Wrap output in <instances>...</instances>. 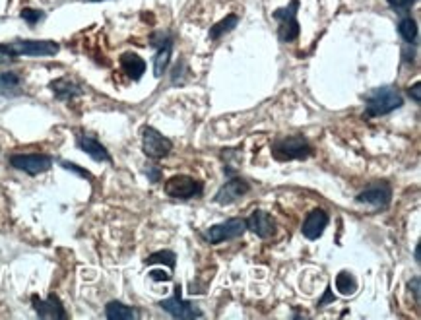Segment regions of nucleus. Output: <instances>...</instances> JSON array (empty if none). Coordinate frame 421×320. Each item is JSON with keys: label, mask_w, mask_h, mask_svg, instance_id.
Returning a JSON list of instances; mask_svg holds the SVG:
<instances>
[{"label": "nucleus", "mask_w": 421, "mask_h": 320, "mask_svg": "<svg viewBox=\"0 0 421 320\" xmlns=\"http://www.w3.org/2000/svg\"><path fill=\"white\" fill-rule=\"evenodd\" d=\"M31 303H33V309H35L39 319H66V310H64L62 303L55 293H51L45 301L39 299L37 295H33Z\"/></svg>", "instance_id": "9b49d317"}, {"label": "nucleus", "mask_w": 421, "mask_h": 320, "mask_svg": "<svg viewBox=\"0 0 421 320\" xmlns=\"http://www.w3.org/2000/svg\"><path fill=\"white\" fill-rule=\"evenodd\" d=\"M159 307L175 319H202V310H198L192 303H188L181 297V285H177L173 297L161 301Z\"/></svg>", "instance_id": "1a4fd4ad"}, {"label": "nucleus", "mask_w": 421, "mask_h": 320, "mask_svg": "<svg viewBox=\"0 0 421 320\" xmlns=\"http://www.w3.org/2000/svg\"><path fill=\"white\" fill-rule=\"evenodd\" d=\"M388 4H391L392 8H396V10H408L411 8L418 0H386Z\"/></svg>", "instance_id": "a878e982"}, {"label": "nucleus", "mask_w": 421, "mask_h": 320, "mask_svg": "<svg viewBox=\"0 0 421 320\" xmlns=\"http://www.w3.org/2000/svg\"><path fill=\"white\" fill-rule=\"evenodd\" d=\"M420 87H421L420 82H418V84H413V87H410V96L413 97V101H415V103H420V101H421Z\"/></svg>", "instance_id": "c85d7f7f"}, {"label": "nucleus", "mask_w": 421, "mask_h": 320, "mask_svg": "<svg viewBox=\"0 0 421 320\" xmlns=\"http://www.w3.org/2000/svg\"><path fill=\"white\" fill-rule=\"evenodd\" d=\"M165 194L177 200H188L202 194V184L188 175H175L165 183Z\"/></svg>", "instance_id": "0eeeda50"}, {"label": "nucleus", "mask_w": 421, "mask_h": 320, "mask_svg": "<svg viewBox=\"0 0 421 320\" xmlns=\"http://www.w3.org/2000/svg\"><path fill=\"white\" fill-rule=\"evenodd\" d=\"M249 188H251V186H249L245 179H231V181H227V183L217 190L214 200H216L217 204H222V206L233 204L237 198H241L243 194L249 193Z\"/></svg>", "instance_id": "ddd939ff"}, {"label": "nucleus", "mask_w": 421, "mask_h": 320, "mask_svg": "<svg viewBox=\"0 0 421 320\" xmlns=\"http://www.w3.org/2000/svg\"><path fill=\"white\" fill-rule=\"evenodd\" d=\"M91 2H101V0H91Z\"/></svg>", "instance_id": "473e14b6"}, {"label": "nucleus", "mask_w": 421, "mask_h": 320, "mask_svg": "<svg viewBox=\"0 0 421 320\" xmlns=\"http://www.w3.org/2000/svg\"><path fill=\"white\" fill-rule=\"evenodd\" d=\"M398 33L402 35V39L406 41V43H415V39H418V24L413 21L411 18H402L400 24H398Z\"/></svg>", "instance_id": "412c9836"}, {"label": "nucleus", "mask_w": 421, "mask_h": 320, "mask_svg": "<svg viewBox=\"0 0 421 320\" xmlns=\"http://www.w3.org/2000/svg\"><path fill=\"white\" fill-rule=\"evenodd\" d=\"M10 165L18 171L28 175H41L53 167V159L45 154H14L10 157Z\"/></svg>", "instance_id": "6e6552de"}, {"label": "nucleus", "mask_w": 421, "mask_h": 320, "mask_svg": "<svg viewBox=\"0 0 421 320\" xmlns=\"http://www.w3.org/2000/svg\"><path fill=\"white\" fill-rule=\"evenodd\" d=\"M21 18L26 19L30 26H35L39 19H43V12L41 10H31V8H24L21 10Z\"/></svg>", "instance_id": "393cba45"}, {"label": "nucleus", "mask_w": 421, "mask_h": 320, "mask_svg": "<svg viewBox=\"0 0 421 320\" xmlns=\"http://www.w3.org/2000/svg\"><path fill=\"white\" fill-rule=\"evenodd\" d=\"M150 276H152V280H156V281H169V280H171V276H169V274H165V272H152Z\"/></svg>", "instance_id": "c756f323"}, {"label": "nucleus", "mask_w": 421, "mask_h": 320, "mask_svg": "<svg viewBox=\"0 0 421 320\" xmlns=\"http://www.w3.org/2000/svg\"><path fill=\"white\" fill-rule=\"evenodd\" d=\"M415 260L420 262V247H415Z\"/></svg>", "instance_id": "2f4dec72"}, {"label": "nucleus", "mask_w": 421, "mask_h": 320, "mask_svg": "<svg viewBox=\"0 0 421 320\" xmlns=\"http://www.w3.org/2000/svg\"><path fill=\"white\" fill-rule=\"evenodd\" d=\"M391 198H392V190L386 183L373 184V186H369L367 190H363V193L357 194V202L373 206L375 210L386 208L388 202H391Z\"/></svg>", "instance_id": "9d476101"}, {"label": "nucleus", "mask_w": 421, "mask_h": 320, "mask_svg": "<svg viewBox=\"0 0 421 320\" xmlns=\"http://www.w3.org/2000/svg\"><path fill=\"white\" fill-rule=\"evenodd\" d=\"M62 167H64V169H69V171H74V173L80 175V177H84V179H91V175H89L86 169H80L78 165L70 163V161H62Z\"/></svg>", "instance_id": "bb28decb"}, {"label": "nucleus", "mask_w": 421, "mask_h": 320, "mask_svg": "<svg viewBox=\"0 0 421 320\" xmlns=\"http://www.w3.org/2000/svg\"><path fill=\"white\" fill-rule=\"evenodd\" d=\"M326 225H328V213L321 210V208H314L313 212L307 215L301 231H303V235L309 241H314V239H319L323 235Z\"/></svg>", "instance_id": "4468645a"}, {"label": "nucleus", "mask_w": 421, "mask_h": 320, "mask_svg": "<svg viewBox=\"0 0 421 320\" xmlns=\"http://www.w3.org/2000/svg\"><path fill=\"white\" fill-rule=\"evenodd\" d=\"M20 84H21L20 76L14 74V72H4V74H0V94H2V96H14V94H18Z\"/></svg>", "instance_id": "6ab92c4d"}, {"label": "nucleus", "mask_w": 421, "mask_h": 320, "mask_svg": "<svg viewBox=\"0 0 421 320\" xmlns=\"http://www.w3.org/2000/svg\"><path fill=\"white\" fill-rule=\"evenodd\" d=\"M146 175L152 183H159V179H161V171H159V167H156V165H147Z\"/></svg>", "instance_id": "cd10ccee"}, {"label": "nucleus", "mask_w": 421, "mask_h": 320, "mask_svg": "<svg viewBox=\"0 0 421 320\" xmlns=\"http://www.w3.org/2000/svg\"><path fill=\"white\" fill-rule=\"evenodd\" d=\"M142 150L152 159H163V157L171 154L173 142L161 132H157L156 128L144 126V130H142Z\"/></svg>", "instance_id": "20e7f679"}, {"label": "nucleus", "mask_w": 421, "mask_h": 320, "mask_svg": "<svg viewBox=\"0 0 421 320\" xmlns=\"http://www.w3.org/2000/svg\"><path fill=\"white\" fill-rule=\"evenodd\" d=\"M169 58H171V43H167L165 47L159 48V53L154 58V72H156L157 78L163 76V72L169 66Z\"/></svg>", "instance_id": "4be33fe9"}, {"label": "nucleus", "mask_w": 421, "mask_h": 320, "mask_svg": "<svg viewBox=\"0 0 421 320\" xmlns=\"http://www.w3.org/2000/svg\"><path fill=\"white\" fill-rule=\"evenodd\" d=\"M49 87L53 89V94L59 97L60 101H70V99H74V97L82 96V87H80L76 82L69 80V78L53 80Z\"/></svg>", "instance_id": "dca6fc26"}, {"label": "nucleus", "mask_w": 421, "mask_h": 320, "mask_svg": "<svg viewBox=\"0 0 421 320\" xmlns=\"http://www.w3.org/2000/svg\"><path fill=\"white\" fill-rule=\"evenodd\" d=\"M105 317L109 320H130L136 319V312L132 310V307H128L120 301H111L105 307Z\"/></svg>", "instance_id": "a211bd4d"}, {"label": "nucleus", "mask_w": 421, "mask_h": 320, "mask_svg": "<svg viewBox=\"0 0 421 320\" xmlns=\"http://www.w3.org/2000/svg\"><path fill=\"white\" fill-rule=\"evenodd\" d=\"M297 8H299V0H292L289 6L274 12V18L280 21V41L282 43H289V41H295V39L299 37Z\"/></svg>", "instance_id": "39448f33"}, {"label": "nucleus", "mask_w": 421, "mask_h": 320, "mask_svg": "<svg viewBox=\"0 0 421 320\" xmlns=\"http://www.w3.org/2000/svg\"><path fill=\"white\" fill-rule=\"evenodd\" d=\"M332 301H334L332 290H330V287H328V290H326V293H324V299H323V301H319V307H324V305H326V303H332Z\"/></svg>", "instance_id": "7c9ffc66"}, {"label": "nucleus", "mask_w": 421, "mask_h": 320, "mask_svg": "<svg viewBox=\"0 0 421 320\" xmlns=\"http://www.w3.org/2000/svg\"><path fill=\"white\" fill-rule=\"evenodd\" d=\"M404 99H402L400 91L394 89L392 86L377 87L367 96V103H365V115L367 116H381L388 115L392 111L400 109Z\"/></svg>", "instance_id": "f03ea898"}, {"label": "nucleus", "mask_w": 421, "mask_h": 320, "mask_svg": "<svg viewBox=\"0 0 421 320\" xmlns=\"http://www.w3.org/2000/svg\"><path fill=\"white\" fill-rule=\"evenodd\" d=\"M120 66L125 70V74L132 80H140L142 74L146 72V62L144 58H140L136 53H125L120 57Z\"/></svg>", "instance_id": "f3484780"}, {"label": "nucleus", "mask_w": 421, "mask_h": 320, "mask_svg": "<svg viewBox=\"0 0 421 320\" xmlns=\"http://www.w3.org/2000/svg\"><path fill=\"white\" fill-rule=\"evenodd\" d=\"M59 43L55 41L18 39L6 45H0V60H12L16 57H53L59 53Z\"/></svg>", "instance_id": "f257e3e1"}, {"label": "nucleus", "mask_w": 421, "mask_h": 320, "mask_svg": "<svg viewBox=\"0 0 421 320\" xmlns=\"http://www.w3.org/2000/svg\"><path fill=\"white\" fill-rule=\"evenodd\" d=\"M245 223L247 229H251L260 239H268L276 233V222L272 220V215L262 212V210H256V212L251 213L245 220Z\"/></svg>", "instance_id": "f8f14e48"}, {"label": "nucleus", "mask_w": 421, "mask_h": 320, "mask_svg": "<svg viewBox=\"0 0 421 320\" xmlns=\"http://www.w3.org/2000/svg\"><path fill=\"white\" fill-rule=\"evenodd\" d=\"M76 144H78L80 150H82V152H86L91 159L111 163V155H109V152L105 150V145L101 144V142H98L93 136L78 134V138H76Z\"/></svg>", "instance_id": "2eb2a0df"}, {"label": "nucleus", "mask_w": 421, "mask_h": 320, "mask_svg": "<svg viewBox=\"0 0 421 320\" xmlns=\"http://www.w3.org/2000/svg\"><path fill=\"white\" fill-rule=\"evenodd\" d=\"M336 290L340 291L342 295H353L355 290H357V283H355V278H353L350 272H340L336 276Z\"/></svg>", "instance_id": "aec40b11"}, {"label": "nucleus", "mask_w": 421, "mask_h": 320, "mask_svg": "<svg viewBox=\"0 0 421 320\" xmlns=\"http://www.w3.org/2000/svg\"><path fill=\"white\" fill-rule=\"evenodd\" d=\"M311 154H313V148L303 136H282V138H276L272 144V155L278 161L307 159Z\"/></svg>", "instance_id": "7ed1b4c3"}, {"label": "nucleus", "mask_w": 421, "mask_h": 320, "mask_svg": "<svg viewBox=\"0 0 421 320\" xmlns=\"http://www.w3.org/2000/svg\"><path fill=\"white\" fill-rule=\"evenodd\" d=\"M237 21H239V18H237L235 14H231V16H227L226 19H222L220 24H216L214 28L210 29V39H220L224 33H227V31H231V29L235 28Z\"/></svg>", "instance_id": "5701e85b"}, {"label": "nucleus", "mask_w": 421, "mask_h": 320, "mask_svg": "<svg viewBox=\"0 0 421 320\" xmlns=\"http://www.w3.org/2000/svg\"><path fill=\"white\" fill-rule=\"evenodd\" d=\"M175 254L171 251H159L150 254L146 258V264H165L171 270H175Z\"/></svg>", "instance_id": "b1692460"}, {"label": "nucleus", "mask_w": 421, "mask_h": 320, "mask_svg": "<svg viewBox=\"0 0 421 320\" xmlns=\"http://www.w3.org/2000/svg\"><path fill=\"white\" fill-rule=\"evenodd\" d=\"M245 231V220H237L235 217V220H227V222L224 223H217V225L208 227L204 231V239L210 242V245H217V242L237 239V237H241Z\"/></svg>", "instance_id": "423d86ee"}]
</instances>
